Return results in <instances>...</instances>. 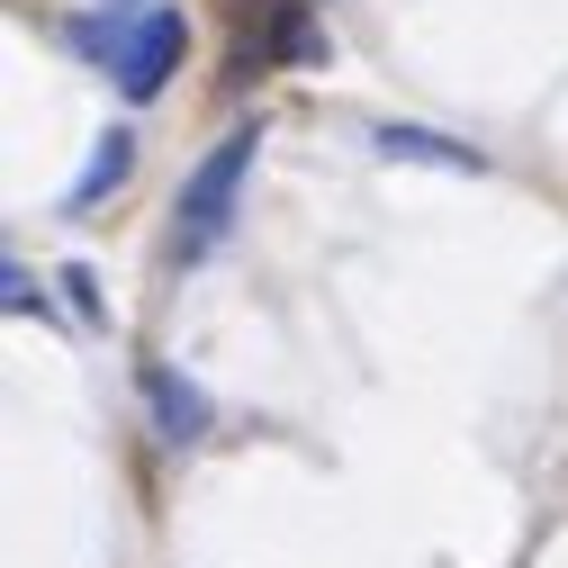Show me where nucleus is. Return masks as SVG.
Returning a JSON list of instances; mask_svg holds the SVG:
<instances>
[{
	"instance_id": "f257e3e1",
	"label": "nucleus",
	"mask_w": 568,
	"mask_h": 568,
	"mask_svg": "<svg viewBox=\"0 0 568 568\" xmlns=\"http://www.w3.org/2000/svg\"><path fill=\"white\" fill-rule=\"evenodd\" d=\"M253 154H262V126H226L217 145L199 154V172L181 181V217H172V262H207L235 226V199L253 181Z\"/></svg>"
},
{
	"instance_id": "423d86ee",
	"label": "nucleus",
	"mask_w": 568,
	"mask_h": 568,
	"mask_svg": "<svg viewBox=\"0 0 568 568\" xmlns=\"http://www.w3.org/2000/svg\"><path fill=\"white\" fill-rule=\"evenodd\" d=\"M126 172H135V135H126V126H109V135H100V154L82 163V181L63 190V207L82 217V207H100V199H109V190H118Z\"/></svg>"
},
{
	"instance_id": "39448f33",
	"label": "nucleus",
	"mask_w": 568,
	"mask_h": 568,
	"mask_svg": "<svg viewBox=\"0 0 568 568\" xmlns=\"http://www.w3.org/2000/svg\"><path fill=\"white\" fill-rule=\"evenodd\" d=\"M253 63H325V28L307 19V0H271L262 45L244 54V73H253Z\"/></svg>"
},
{
	"instance_id": "0eeeda50",
	"label": "nucleus",
	"mask_w": 568,
	"mask_h": 568,
	"mask_svg": "<svg viewBox=\"0 0 568 568\" xmlns=\"http://www.w3.org/2000/svg\"><path fill=\"white\" fill-rule=\"evenodd\" d=\"M0 290H10V316H28V307L45 316V290H37V271H28V262H10V271H0Z\"/></svg>"
},
{
	"instance_id": "20e7f679",
	"label": "nucleus",
	"mask_w": 568,
	"mask_h": 568,
	"mask_svg": "<svg viewBox=\"0 0 568 568\" xmlns=\"http://www.w3.org/2000/svg\"><path fill=\"white\" fill-rule=\"evenodd\" d=\"M371 154H379V163H443V172H487V154H478V145H460V135H443V126H406V118L371 126Z\"/></svg>"
},
{
	"instance_id": "7ed1b4c3",
	"label": "nucleus",
	"mask_w": 568,
	"mask_h": 568,
	"mask_svg": "<svg viewBox=\"0 0 568 568\" xmlns=\"http://www.w3.org/2000/svg\"><path fill=\"white\" fill-rule=\"evenodd\" d=\"M145 406H154V434L163 443H207V424H217V406H207V388L199 379H181L172 362H145Z\"/></svg>"
},
{
	"instance_id": "6e6552de",
	"label": "nucleus",
	"mask_w": 568,
	"mask_h": 568,
	"mask_svg": "<svg viewBox=\"0 0 568 568\" xmlns=\"http://www.w3.org/2000/svg\"><path fill=\"white\" fill-rule=\"evenodd\" d=\"M63 290H73V307H82V316H100V290H91V271H82V262L63 271Z\"/></svg>"
},
{
	"instance_id": "f03ea898",
	"label": "nucleus",
	"mask_w": 568,
	"mask_h": 568,
	"mask_svg": "<svg viewBox=\"0 0 568 568\" xmlns=\"http://www.w3.org/2000/svg\"><path fill=\"white\" fill-rule=\"evenodd\" d=\"M181 54H190V19H181V10H145V19L118 37V63H109V73H118L126 100H163V82L181 73Z\"/></svg>"
}]
</instances>
